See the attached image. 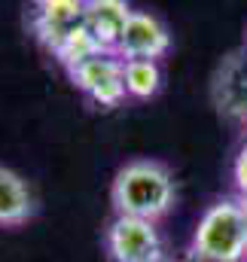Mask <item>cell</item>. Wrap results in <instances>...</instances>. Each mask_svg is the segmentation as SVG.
I'll return each instance as SVG.
<instances>
[{
	"mask_svg": "<svg viewBox=\"0 0 247 262\" xmlns=\"http://www.w3.org/2000/svg\"><path fill=\"white\" fill-rule=\"evenodd\" d=\"M244 49H247V34H244Z\"/></svg>",
	"mask_w": 247,
	"mask_h": 262,
	"instance_id": "cell-15",
	"label": "cell"
},
{
	"mask_svg": "<svg viewBox=\"0 0 247 262\" xmlns=\"http://www.w3.org/2000/svg\"><path fill=\"white\" fill-rule=\"evenodd\" d=\"M189 253L217 262H244L247 256V210L238 195L217 198L195 223Z\"/></svg>",
	"mask_w": 247,
	"mask_h": 262,
	"instance_id": "cell-2",
	"label": "cell"
},
{
	"mask_svg": "<svg viewBox=\"0 0 247 262\" xmlns=\"http://www.w3.org/2000/svg\"><path fill=\"white\" fill-rule=\"evenodd\" d=\"M244 125H247V122H244Z\"/></svg>",
	"mask_w": 247,
	"mask_h": 262,
	"instance_id": "cell-17",
	"label": "cell"
},
{
	"mask_svg": "<svg viewBox=\"0 0 247 262\" xmlns=\"http://www.w3.org/2000/svg\"><path fill=\"white\" fill-rule=\"evenodd\" d=\"M34 213H37V198L28 180L12 168L0 165V229L25 226Z\"/></svg>",
	"mask_w": 247,
	"mask_h": 262,
	"instance_id": "cell-8",
	"label": "cell"
},
{
	"mask_svg": "<svg viewBox=\"0 0 247 262\" xmlns=\"http://www.w3.org/2000/svg\"><path fill=\"white\" fill-rule=\"evenodd\" d=\"M125 95L134 101H150L162 89V67L153 58H122Z\"/></svg>",
	"mask_w": 247,
	"mask_h": 262,
	"instance_id": "cell-9",
	"label": "cell"
},
{
	"mask_svg": "<svg viewBox=\"0 0 247 262\" xmlns=\"http://www.w3.org/2000/svg\"><path fill=\"white\" fill-rule=\"evenodd\" d=\"M95 52H101V46H98V40H95V37L86 31V25H83L79 31H73V34L64 40L52 55H55V61L67 70V67L79 64L83 58H89V55H95Z\"/></svg>",
	"mask_w": 247,
	"mask_h": 262,
	"instance_id": "cell-10",
	"label": "cell"
},
{
	"mask_svg": "<svg viewBox=\"0 0 247 262\" xmlns=\"http://www.w3.org/2000/svg\"><path fill=\"white\" fill-rule=\"evenodd\" d=\"M238 201H241V207L247 210V195H238Z\"/></svg>",
	"mask_w": 247,
	"mask_h": 262,
	"instance_id": "cell-14",
	"label": "cell"
},
{
	"mask_svg": "<svg viewBox=\"0 0 247 262\" xmlns=\"http://www.w3.org/2000/svg\"><path fill=\"white\" fill-rule=\"evenodd\" d=\"M104 250L110 262H165V241L153 220L113 216L104 232Z\"/></svg>",
	"mask_w": 247,
	"mask_h": 262,
	"instance_id": "cell-3",
	"label": "cell"
},
{
	"mask_svg": "<svg viewBox=\"0 0 247 262\" xmlns=\"http://www.w3.org/2000/svg\"><path fill=\"white\" fill-rule=\"evenodd\" d=\"M244 262H247V256H244Z\"/></svg>",
	"mask_w": 247,
	"mask_h": 262,
	"instance_id": "cell-16",
	"label": "cell"
},
{
	"mask_svg": "<svg viewBox=\"0 0 247 262\" xmlns=\"http://www.w3.org/2000/svg\"><path fill=\"white\" fill-rule=\"evenodd\" d=\"M131 12L134 9H131L128 0H86V6H83V25L98 40L101 49H113L116 52V43L122 37Z\"/></svg>",
	"mask_w": 247,
	"mask_h": 262,
	"instance_id": "cell-7",
	"label": "cell"
},
{
	"mask_svg": "<svg viewBox=\"0 0 247 262\" xmlns=\"http://www.w3.org/2000/svg\"><path fill=\"white\" fill-rule=\"evenodd\" d=\"M232 186H235V195H247V140L241 143L232 162Z\"/></svg>",
	"mask_w": 247,
	"mask_h": 262,
	"instance_id": "cell-12",
	"label": "cell"
},
{
	"mask_svg": "<svg viewBox=\"0 0 247 262\" xmlns=\"http://www.w3.org/2000/svg\"><path fill=\"white\" fill-rule=\"evenodd\" d=\"M165 262H168V259H165Z\"/></svg>",
	"mask_w": 247,
	"mask_h": 262,
	"instance_id": "cell-18",
	"label": "cell"
},
{
	"mask_svg": "<svg viewBox=\"0 0 247 262\" xmlns=\"http://www.w3.org/2000/svg\"><path fill=\"white\" fill-rule=\"evenodd\" d=\"M86 0H31V12H58V15H83Z\"/></svg>",
	"mask_w": 247,
	"mask_h": 262,
	"instance_id": "cell-11",
	"label": "cell"
},
{
	"mask_svg": "<svg viewBox=\"0 0 247 262\" xmlns=\"http://www.w3.org/2000/svg\"><path fill=\"white\" fill-rule=\"evenodd\" d=\"M214 104L223 116L247 122V49L232 52L214 73Z\"/></svg>",
	"mask_w": 247,
	"mask_h": 262,
	"instance_id": "cell-6",
	"label": "cell"
},
{
	"mask_svg": "<svg viewBox=\"0 0 247 262\" xmlns=\"http://www.w3.org/2000/svg\"><path fill=\"white\" fill-rule=\"evenodd\" d=\"M180 262H217V259H204V256H195V253H189L186 259H180Z\"/></svg>",
	"mask_w": 247,
	"mask_h": 262,
	"instance_id": "cell-13",
	"label": "cell"
},
{
	"mask_svg": "<svg viewBox=\"0 0 247 262\" xmlns=\"http://www.w3.org/2000/svg\"><path fill=\"white\" fill-rule=\"evenodd\" d=\"M67 76L95 107L113 110L128 98L122 79V58L113 49H101V52L83 58L79 64L67 67Z\"/></svg>",
	"mask_w": 247,
	"mask_h": 262,
	"instance_id": "cell-4",
	"label": "cell"
},
{
	"mask_svg": "<svg viewBox=\"0 0 247 262\" xmlns=\"http://www.w3.org/2000/svg\"><path fill=\"white\" fill-rule=\"evenodd\" d=\"M110 204L119 216H140L159 223L177 204L174 174L156 159H134L116 171L110 186Z\"/></svg>",
	"mask_w": 247,
	"mask_h": 262,
	"instance_id": "cell-1",
	"label": "cell"
},
{
	"mask_svg": "<svg viewBox=\"0 0 247 262\" xmlns=\"http://www.w3.org/2000/svg\"><path fill=\"white\" fill-rule=\"evenodd\" d=\"M168 52H171V31L165 28V21L156 18L153 12L134 9L119 43H116V55L119 58H153V61H159Z\"/></svg>",
	"mask_w": 247,
	"mask_h": 262,
	"instance_id": "cell-5",
	"label": "cell"
}]
</instances>
